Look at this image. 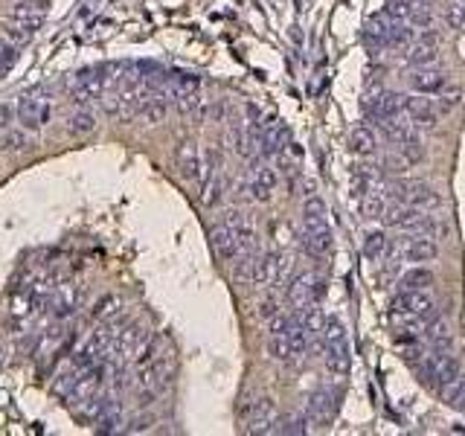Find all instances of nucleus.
<instances>
[{
  "label": "nucleus",
  "instance_id": "nucleus-38",
  "mask_svg": "<svg viewBox=\"0 0 465 436\" xmlns=\"http://www.w3.org/2000/svg\"><path fill=\"white\" fill-rule=\"evenodd\" d=\"M462 102V87L459 85H442L436 90V108H442V111H454L457 105Z\"/></svg>",
  "mask_w": 465,
  "mask_h": 436
},
{
  "label": "nucleus",
  "instance_id": "nucleus-6",
  "mask_svg": "<svg viewBox=\"0 0 465 436\" xmlns=\"http://www.w3.org/2000/svg\"><path fill=\"white\" fill-rule=\"evenodd\" d=\"M320 297H323V282H320V277H314L311 271L297 274L291 279V285H288V303L297 311L306 308L308 303H317Z\"/></svg>",
  "mask_w": 465,
  "mask_h": 436
},
{
  "label": "nucleus",
  "instance_id": "nucleus-19",
  "mask_svg": "<svg viewBox=\"0 0 465 436\" xmlns=\"http://www.w3.org/2000/svg\"><path fill=\"white\" fill-rule=\"evenodd\" d=\"M436 35L433 32H428V35H422L416 44H410V53H407V61L413 64V67H430V64H436Z\"/></svg>",
  "mask_w": 465,
  "mask_h": 436
},
{
  "label": "nucleus",
  "instance_id": "nucleus-15",
  "mask_svg": "<svg viewBox=\"0 0 465 436\" xmlns=\"http://www.w3.org/2000/svg\"><path fill=\"white\" fill-rule=\"evenodd\" d=\"M175 166H178V175L183 181H192L201 169V155H198V143L195 140H183L178 149H175Z\"/></svg>",
  "mask_w": 465,
  "mask_h": 436
},
{
  "label": "nucleus",
  "instance_id": "nucleus-28",
  "mask_svg": "<svg viewBox=\"0 0 465 436\" xmlns=\"http://www.w3.org/2000/svg\"><path fill=\"white\" fill-rule=\"evenodd\" d=\"M422 337L428 341L430 349H451V329L442 320H430L428 329L422 332Z\"/></svg>",
  "mask_w": 465,
  "mask_h": 436
},
{
  "label": "nucleus",
  "instance_id": "nucleus-26",
  "mask_svg": "<svg viewBox=\"0 0 465 436\" xmlns=\"http://www.w3.org/2000/svg\"><path fill=\"white\" fill-rule=\"evenodd\" d=\"M145 337V332H143V326H137V323H128V326H122V329H116V337H114V349L119 352V355H128L140 341Z\"/></svg>",
  "mask_w": 465,
  "mask_h": 436
},
{
  "label": "nucleus",
  "instance_id": "nucleus-46",
  "mask_svg": "<svg viewBox=\"0 0 465 436\" xmlns=\"http://www.w3.org/2000/svg\"><path fill=\"white\" fill-rule=\"evenodd\" d=\"M0 149H15V152H23V149H30V137L27 134H20V131H12L4 137V143H0Z\"/></svg>",
  "mask_w": 465,
  "mask_h": 436
},
{
  "label": "nucleus",
  "instance_id": "nucleus-37",
  "mask_svg": "<svg viewBox=\"0 0 465 436\" xmlns=\"http://www.w3.org/2000/svg\"><path fill=\"white\" fill-rule=\"evenodd\" d=\"M155 349H157L155 337H152V334H145L143 341L131 349V361H134V367L140 370V367H145V363H155Z\"/></svg>",
  "mask_w": 465,
  "mask_h": 436
},
{
  "label": "nucleus",
  "instance_id": "nucleus-13",
  "mask_svg": "<svg viewBox=\"0 0 465 436\" xmlns=\"http://www.w3.org/2000/svg\"><path fill=\"white\" fill-rule=\"evenodd\" d=\"M323 358H326V370L332 375H346L349 373V363H352V355H349V341L346 337H329L323 341Z\"/></svg>",
  "mask_w": 465,
  "mask_h": 436
},
{
  "label": "nucleus",
  "instance_id": "nucleus-7",
  "mask_svg": "<svg viewBox=\"0 0 465 436\" xmlns=\"http://www.w3.org/2000/svg\"><path fill=\"white\" fill-rule=\"evenodd\" d=\"M393 314H416V317H433V297L422 288H401L393 297Z\"/></svg>",
  "mask_w": 465,
  "mask_h": 436
},
{
  "label": "nucleus",
  "instance_id": "nucleus-20",
  "mask_svg": "<svg viewBox=\"0 0 465 436\" xmlns=\"http://www.w3.org/2000/svg\"><path fill=\"white\" fill-rule=\"evenodd\" d=\"M12 15H15L18 20H23V23H32V27H41L44 18L50 15V0H18Z\"/></svg>",
  "mask_w": 465,
  "mask_h": 436
},
{
  "label": "nucleus",
  "instance_id": "nucleus-16",
  "mask_svg": "<svg viewBox=\"0 0 465 436\" xmlns=\"http://www.w3.org/2000/svg\"><path fill=\"white\" fill-rule=\"evenodd\" d=\"M210 248H212V253L222 259V262H230L233 256H238V245H236L233 227H227V224L212 227L210 230Z\"/></svg>",
  "mask_w": 465,
  "mask_h": 436
},
{
  "label": "nucleus",
  "instance_id": "nucleus-30",
  "mask_svg": "<svg viewBox=\"0 0 465 436\" xmlns=\"http://www.w3.org/2000/svg\"><path fill=\"white\" fill-rule=\"evenodd\" d=\"M119 308H122V300L119 297H114V294H105V297H99L93 303V320H102V323H111L116 314H119Z\"/></svg>",
  "mask_w": 465,
  "mask_h": 436
},
{
  "label": "nucleus",
  "instance_id": "nucleus-5",
  "mask_svg": "<svg viewBox=\"0 0 465 436\" xmlns=\"http://www.w3.org/2000/svg\"><path fill=\"white\" fill-rule=\"evenodd\" d=\"M18 119L27 128H44L47 119H50V99L44 96V90H32L27 96H20L18 102Z\"/></svg>",
  "mask_w": 465,
  "mask_h": 436
},
{
  "label": "nucleus",
  "instance_id": "nucleus-21",
  "mask_svg": "<svg viewBox=\"0 0 465 436\" xmlns=\"http://www.w3.org/2000/svg\"><path fill=\"white\" fill-rule=\"evenodd\" d=\"M387 30H389V15H373L366 20V30H363V41L370 50H384L387 47Z\"/></svg>",
  "mask_w": 465,
  "mask_h": 436
},
{
  "label": "nucleus",
  "instance_id": "nucleus-50",
  "mask_svg": "<svg viewBox=\"0 0 465 436\" xmlns=\"http://www.w3.org/2000/svg\"><path fill=\"white\" fill-rule=\"evenodd\" d=\"M277 311H279V305H277V300L271 297V300H265V303L259 305V317L267 320V317H271V314H277Z\"/></svg>",
  "mask_w": 465,
  "mask_h": 436
},
{
  "label": "nucleus",
  "instance_id": "nucleus-14",
  "mask_svg": "<svg viewBox=\"0 0 465 436\" xmlns=\"http://www.w3.org/2000/svg\"><path fill=\"white\" fill-rule=\"evenodd\" d=\"M334 410H337V396L332 390H317L308 399L306 422H311V425H329L334 419Z\"/></svg>",
  "mask_w": 465,
  "mask_h": 436
},
{
  "label": "nucleus",
  "instance_id": "nucleus-39",
  "mask_svg": "<svg viewBox=\"0 0 465 436\" xmlns=\"http://www.w3.org/2000/svg\"><path fill=\"white\" fill-rule=\"evenodd\" d=\"M79 375H82V370H76V367H70L67 373H61L56 378V384H53V396L56 399H70L73 396V387H76V381H79Z\"/></svg>",
  "mask_w": 465,
  "mask_h": 436
},
{
  "label": "nucleus",
  "instance_id": "nucleus-32",
  "mask_svg": "<svg viewBox=\"0 0 465 436\" xmlns=\"http://www.w3.org/2000/svg\"><path fill=\"white\" fill-rule=\"evenodd\" d=\"M439 393H442V399L451 407H459L462 410V404H465V378H462V373L457 378L445 381V384H439Z\"/></svg>",
  "mask_w": 465,
  "mask_h": 436
},
{
  "label": "nucleus",
  "instance_id": "nucleus-8",
  "mask_svg": "<svg viewBox=\"0 0 465 436\" xmlns=\"http://www.w3.org/2000/svg\"><path fill=\"white\" fill-rule=\"evenodd\" d=\"M393 195L401 201V204H410V207H419V210H436L439 207V195L428 186V183H419V181H410V183H393Z\"/></svg>",
  "mask_w": 465,
  "mask_h": 436
},
{
  "label": "nucleus",
  "instance_id": "nucleus-53",
  "mask_svg": "<svg viewBox=\"0 0 465 436\" xmlns=\"http://www.w3.org/2000/svg\"><path fill=\"white\" fill-rule=\"evenodd\" d=\"M0 361H4V346H0Z\"/></svg>",
  "mask_w": 465,
  "mask_h": 436
},
{
  "label": "nucleus",
  "instance_id": "nucleus-23",
  "mask_svg": "<svg viewBox=\"0 0 465 436\" xmlns=\"http://www.w3.org/2000/svg\"><path fill=\"white\" fill-rule=\"evenodd\" d=\"M122 422H126L122 404H119L116 399H108V401H105V410H102V416L96 419V430H99V433H116V430H122Z\"/></svg>",
  "mask_w": 465,
  "mask_h": 436
},
{
  "label": "nucleus",
  "instance_id": "nucleus-51",
  "mask_svg": "<svg viewBox=\"0 0 465 436\" xmlns=\"http://www.w3.org/2000/svg\"><path fill=\"white\" fill-rule=\"evenodd\" d=\"M224 224H227V227H238V224H244V222H241V212H238V210H230L227 218H224Z\"/></svg>",
  "mask_w": 465,
  "mask_h": 436
},
{
  "label": "nucleus",
  "instance_id": "nucleus-52",
  "mask_svg": "<svg viewBox=\"0 0 465 436\" xmlns=\"http://www.w3.org/2000/svg\"><path fill=\"white\" fill-rule=\"evenodd\" d=\"M9 116H12V108L9 105H0V128L9 126Z\"/></svg>",
  "mask_w": 465,
  "mask_h": 436
},
{
  "label": "nucleus",
  "instance_id": "nucleus-34",
  "mask_svg": "<svg viewBox=\"0 0 465 436\" xmlns=\"http://www.w3.org/2000/svg\"><path fill=\"white\" fill-rule=\"evenodd\" d=\"M352 149H355L358 155H375V149H378L375 131L366 128V126H358V128L352 131Z\"/></svg>",
  "mask_w": 465,
  "mask_h": 436
},
{
  "label": "nucleus",
  "instance_id": "nucleus-10",
  "mask_svg": "<svg viewBox=\"0 0 465 436\" xmlns=\"http://www.w3.org/2000/svg\"><path fill=\"white\" fill-rule=\"evenodd\" d=\"M47 305H50L56 320H67L70 314L76 311V305H79V285H73V282L56 285L50 291V300H47Z\"/></svg>",
  "mask_w": 465,
  "mask_h": 436
},
{
  "label": "nucleus",
  "instance_id": "nucleus-3",
  "mask_svg": "<svg viewBox=\"0 0 465 436\" xmlns=\"http://www.w3.org/2000/svg\"><path fill=\"white\" fill-rule=\"evenodd\" d=\"M70 90H73V99H76L79 105H87V102L102 99V93H105L102 67H85V70H79L76 76H73Z\"/></svg>",
  "mask_w": 465,
  "mask_h": 436
},
{
  "label": "nucleus",
  "instance_id": "nucleus-2",
  "mask_svg": "<svg viewBox=\"0 0 465 436\" xmlns=\"http://www.w3.org/2000/svg\"><path fill=\"white\" fill-rule=\"evenodd\" d=\"M288 271V259L282 253H262L250 259V285H277Z\"/></svg>",
  "mask_w": 465,
  "mask_h": 436
},
{
  "label": "nucleus",
  "instance_id": "nucleus-4",
  "mask_svg": "<svg viewBox=\"0 0 465 436\" xmlns=\"http://www.w3.org/2000/svg\"><path fill=\"white\" fill-rule=\"evenodd\" d=\"M396 253L404 259V262H413V265H422V262H433L439 256V245L433 241V236L428 233H413L407 238H401L396 245Z\"/></svg>",
  "mask_w": 465,
  "mask_h": 436
},
{
  "label": "nucleus",
  "instance_id": "nucleus-25",
  "mask_svg": "<svg viewBox=\"0 0 465 436\" xmlns=\"http://www.w3.org/2000/svg\"><path fill=\"white\" fill-rule=\"evenodd\" d=\"M222 198H224V181L212 172V175H207L204 183H201L198 201H201L204 210H212V207H218V201H222Z\"/></svg>",
  "mask_w": 465,
  "mask_h": 436
},
{
  "label": "nucleus",
  "instance_id": "nucleus-47",
  "mask_svg": "<svg viewBox=\"0 0 465 436\" xmlns=\"http://www.w3.org/2000/svg\"><path fill=\"white\" fill-rule=\"evenodd\" d=\"M381 166H384V172H396V175H401V172H407V169H410V163L401 155H387L381 160Z\"/></svg>",
  "mask_w": 465,
  "mask_h": 436
},
{
  "label": "nucleus",
  "instance_id": "nucleus-29",
  "mask_svg": "<svg viewBox=\"0 0 465 436\" xmlns=\"http://www.w3.org/2000/svg\"><path fill=\"white\" fill-rule=\"evenodd\" d=\"M35 30H38V27H32V23H23V20H18V18L4 20V32H6V38L12 41V47L30 44L32 35H35Z\"/></svg>",
  "mask_w": 465,
  "mask_h": 436
},
{
  "label": "nucleus",
  "instance_id": "nucleus-48",
  "mask_svg": "<svg viewBox=\"0 0 465 436\" xmlns=\"http://www.w3.org/2000/svg\"><path fill=\"white\" fill-rule=\"evenodd\" d=\"M198 93H183V96H175V105H178V111L181 114H189V111H195L198 108Z\"/></svg>",
  "mask_w": 465,
  "mask_h": 436
},
{
  "label": "nucleus",
  "instance_id": "nucleus-24",
  "mask_svg": "<svg viewBox=\"0 0 465 436\" xmlns=\"http://www.w3.org/2000/svg\"><path fill=\"white\" fill-rule=\"evenodd\" d=\"M166 90L172 96L198 93L201 90V79L192 76V73H166Z\"/></svg>",
  "mask_w": 465,
  "mask_h": 436
},
{
  "label": "nucleus",
  "instance_id": "nucleus-11",
  "mask_svg": "<svg viewBox=\"0 0 465 436\" xmlns=\"http://www.w3.org/2000/svg\"><path fill=\"white\" fill-rule=\"evenodd\" d=\"M404 114L413 128H436L439 123V108L430 99H419V96H404Z\"/></svg>",
  "mask_w": 465,
  "mask_h": 436
},
{
  "label": "nucleus",
  "instance_id": "nucleus-1",
  "mask_svg": "<svg viewBox=\"0 0 465 436\" xmlns=\"http://www.w3.org/2000/svg\"><path fill=\"white\" fill-rule=\"evenodd\" d=\"M381 218L387 222V227H399V230H410V233H428V236L436 233V222H433V215H428V210L410 207L401 201L387 207Z\"/></svg>",
  "mask_w": 465,
  "mask_h": 436
},
{
  "label": "nucleus",
  "instance_id": "nucleus-45",
  "mask_svg": "<svg viewBox=\"0 0 465 436\" xmlns=\"http://www.w3.org/2000/svg\"><path fill=\"white\" fill-rule=\"evenodd\" d=\"M294 320H297V317H291V314H285V311H277V314L267 317V329H271V334H282V332L291 329Z\"/></svg>",
  "mask_w": 465,
  "mask_h": 436
},
{
  "label": "nucleus",
  "instance_id": "nucleus-43",
  "mask_svg": "<svg viewBox=\"0 0 465 436\" xmlns=\"http://www.w3.org/2000/svg\"><path fill=\"white\" fill-rule=\"evenodd\" d=\"M271 433H306V416H297V413L282 416L271 425Z\"/></svg>",
  "mask_w": 465,
  "mask_h": 436
},
{
  "label": "nucleus",
  "instance_id": "nucleus-42",
  "mask_svg": "<svg viewBox=\"0 0 465 436\" xmlns=\"http://www.w3.org/2000/svg\"><path fill=\"white\" fill-rule=\"evenodd\" d=\"M387 210V201L378 195V192H366L363 195V204H361V212L363 218H370V222H375V218H381Z\"/></svg>",
  "mask_w": 465,
  "mask_h": 436
},
{
  "label": "nucleus",
  "instance_id": "nucleus-36",
  "mask_svg": "<svg viewBox=\"0 0 465 436\" xmlns=\"http://www.w3.org/2000/svg\"><path fill=\"white\" fill-rule=\"evenodd\" d=\"M145 119H149L152 126H160L163 119H166V114H169V105H166V96H157V93H152L149 99H145V105H143V111H140Z\"/></svg>",
  "mask_w": 465,
  "mask_h": 436
},
{
  "label": "nucleus",
  "instance_id": "nucleus-41",
  "mask_svg": "<svg viewBox=\"0 0 465 436\" xmlns=\"http://www.w3.org/2000/svg\"><path fill=\"white\" fill-rule=\"evenodd\" d=\"M267 355L274 361H294V352H291V344H288V334H271V341H267Z\"/></svg>",
  "mask_w": 465,
  "mask_h": 436
},
{
  "label": "nucleus",
  "instance_id": "nucleus-35",
  "mask_svg": "<svg viewBox=\"0 0 465 436\" xmlns=\"http://www.w3.org/2000/svg\"><path fill=\"white\" fill-rule=\"evenodd\" d=\"M387 248H389V241H387V236L381 230H375V233H370L363 238V256L370 262H381L387 256Z\"/></svg>",
  "mask_w": 465,
  "mask_h": 436
},
{
  "label": "nucleus",
  "instance_id": "nucleus-27",
  "mask_svg": "<svg viewBox=\"0 0 465 436\" xmlns=\"http://www.w3.org/2000/svg\"><path fill=\"white\" fill-rule=\"evenodd\" d=\"M9 311H12V317H15L18 323H20V320H27L30 314L35 311V294H32V288H18L15 294H12Z\"/></svg>",
  "mask_w": 465,
  "mask_h": 436
},
{
  "label": "nucleus",
  "instance_id": "nucleus-54",
  "mask_svg": "<svg viewBox=\"0 0 465 436\" xmlns=\"http://www.w3.org/2000/svg\"><path fill=\"white\" fill-rule=\"evenodd\" d=\"M462 410H465V404H462Z\"/></svg>",
  "mask_w": 465,
  "mask_h": 436
},
{
  "label": "nucleus",
  "instance_id": "nucleus-49",
  "mask_svg": "<svg viewBox=\"0 0 465 436\" xmlns=\"http://www.w3.org/2000/svg\"><path fill=\"white\" fill-rule=\"evenodd\" d=\"M15 50H18V47H4V44H0V73L15 61Z\"/></svg>",
  "mask_w": 465,
  "mask_h": 436
},
{
  "label": "nucleus",
  "instance_id": "nucleus-9",
  "mask_svg": "<svg viewBox=\"0 0 465 436\" xmlns=\"http://www.w3.org/2000/svg\"><path fill=\"white\" fill-rule=\"evenodd\" d=\"M363 108L375 119H393V116L404 114V96L396 90H378L375 96H370V99L363 102Z\"/></svg>",
  "mask_w": 465,
  "mask_h": 436
},
{
  "label": "nucleus",
  "instance_id": "nucleus-18",
  "mask_svg": "<svg viewBox=\"0 0 465 436\" xmlns=\"http://www.w3.org/2000/svg\"><path fill=\"white\" fill-rule=\"evenodd\" d=\"M445 82H448L445 73L436 70L433 64L430 67H413V73H410V87L416 93H436Z\"/></svg>",
  "mask_w": 465,
  "mask_h": 436
},
{
  "label": "nucleus",
  "instance_id": "nucleus-33",
  "mask_svg": "<svg viewBox=\"0 0 465 436\" xmlns=\"http://www.w3.org/2000/svg\"><path fill=\"white\" fill-rule=\"evenodd\" d=\"M70 134L73 137H85V134H93L96 131V116L90 114V111H85V108H79V111H73L70 114Z\"/></svg>",
  "mask_w": 465,
  "mask_h": 436
},
{
  "label": "nucleus",
  "instance_id": "nucleus-22",
  "mask_svg": "<svg viewBox=\"0 0 465 436\" xmlns=\"http://www.w3.org/2000/svg\"><path fill=\"white\" fill-rule=\"evenodd\" d=\"M303 248L311 256H326L332 250V230H329V224L317 227V230H303Z\"/></svg>",
  "mask_w": 465,
  "mask_h": 436
},
{
  "label": "nucleus",
  "instance_id": "nucleus-31",
  "mask_svg": "<svg viewBox=\"0 0 465 436\" xmlns=\"http://www.w3.org/2000/svg\"><path fill=\"white\" fill-rule=\"evenodd\" d=\"M105 401H108V399L99 396V393L90 396V399H85L82 407L76 410V419L85 422V425H96V419H99V416H102V410H105Z\"/></svg>",
  "mask_w": 465,
  "mask_h": 436
},
{
  "label": "nucleus",
  "instance_id": "nucleus-40",
  "mask_svg": "<svg viewBox=\"0 0 465 436\" xmlns=\"http://www.w3.org/2000/svg\"><path fill=\"white\" fill-rule=\"evenodd\" d=\"M430 285H433V274L428 268H419V265L401 277V288H422V291H428Z\"/></svg>",
  "mask_w": 465,
  "mask_h": 436
},
{
  "label": "nucleus",
  "instance_id": "nucleus-44",
  "mask_svg": "<svg viewBox=\"0 0 465 436\" xmlns=\"http://www.w3.org/2000/svg\"><path fill=\"white\" fill-rule=\"evenodd\" d=\"M416 4H422V0H387V15L393 20H404L407 23V18L416 9Z\"/></svg>",
  "mask_w": 465,
  "mask_h": 436
},
{
  "label": "nucleus",
  "instance_id": "nucleus-12",
  "mask_svg": "<svg viewBox=\"0 0 465 436\" xmlns=\"http://www.w3.org/2000/svg\"><path fill=\"white\" fill-rule=\"evenodd\" d=\"M277 422V401L271 396H262L248 407V430L250 433H271Z\"/></svg>",
  "mask_w": 465,
  "mask_h": 436
},
{
  "label": "nucleus",
  "instance_id": "nucleus-17",
  "mask_svg": "<svg viewBox=\"0 0 465 436\" xmlns=\"http://www.w3.org/2000/svg\"><path fill=\"white\" fill-rule=\"evenodd\" d=\"M277 186V172L267 163H256L250 175V195L253 201H271V192Z\"/></svg>",
  "mask_w": 465,
  "mask_h": 436
}]
</instances>
